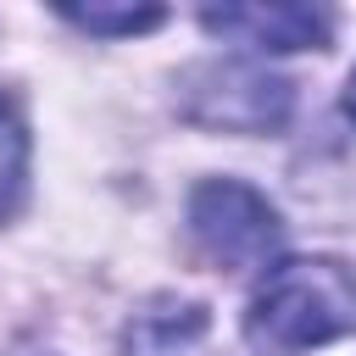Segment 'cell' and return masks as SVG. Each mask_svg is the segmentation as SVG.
Wrapping results in <instances>:
<instances>
[{
	"label": "cell",
	"instance_id": "obj_1",
	"mask_svg": "<svg viewBox=\"0 0 356 356\" xmlns=\"http://www.w3.org/2000/svg\"><path fill=\"white\" fill-rule=\"evenodd\" d=\"M350 328H356V278L334 256L278 261L250 295V334L278 350L328 345Z\"/></svg>",
	"mask_w": 356,
	"mask_h": 356
},
{
	"label": "cell",
	"instance_id": "obj_2",
	"mask_svg": "<svg viewBox=\"0 0 356 356\" xmlns=\"http://www.w3.org/2000/svg\"><path fill=\"white\" fill-rule=\"evenodd\" d=\"M278 211L267 206V195H256L239 178H206L189 195V239L200 245L206 261L239 273V267H261L278 250Z\"/></svg>",
	"mask_w": 356,
	"mask_h": 356
},
{
	"label": "cell",
	"instance_id": "obj_3",
	"mask_svg": "<svg viewBox=\"0 0 356 356\" xmlns=\"http://www.w3.org/2000/svg\"><path fill=\"white\" fill-rule=\"evenodd\" d=\"M184 117L200 128L267 134L289 117V83L250 61H206L184 78Z\"/></svg>",
	"mask_w": 356,
	"mask_h": 356
},
{
	"label": "cell",
	"instance_id": "obj_4",
	"mask_svg": "<svg viewBox=\"0 0 356 356\" xmlns=\"http://www.w3.org/2000/svg\"><path fill=\"white\" fill-rule=\"evenodd\" d=\"M206 33H222L234 44H250V50H312V44H328V28L334 17L323 6H206L200 11Z\"/></svg>",
	"mask_w": 356,
	"mask_h": 356
},
{
	"label": "cell",
	"instance_id": "obj_5",
	"mask_svg": "<svg viewBox=\"0 0 356 356\" xmlns=\"http://www.w3.org/2000/svg\"><path fill=\"white\" fill-rule=\"evenodd\" d=\"M206 345H211V312L178 295H156L122 328V356H206Z\"/></svg>",
	"mask_w": 356,
	"mask_h": 356
},
{
	"label": "cell",
	"instance_id": "obj_6",
	"mask_svg": "<svg viewBox=\"0 0 356 356\" xmlns=\"http://www.w3.org/2000/svg\"><path fill=\"white\" fill-rule=\"evenodd\" d=\"M22 167H28V134H22V117L17 106L0 95V217L17 206L22 195Z\"/></svg>",
	"mask_w": 356,
	"mask_h": 356
},
{
	"label": "cell",
	"instance_id": "obj_7",
	"mask_svg": "<svg viewBox=\"0 0 356 356\" xmlns=\"http://www.w3.org/2000/svg\"><path fill=\"white\" fill-rule=\"evenodd\" d=\"M61 17L78 22V28H89V33H145L167 11L161 6H61Z\"/></svg>",
	"mask_w": 356,
	"mask_h": 356
},
{
	"label": "cell",
	"instance_id": "obj_8",
	"mask_svg": "<svg viewBox=\"0 0 356 356\" xmlns=\"http://www.w3.org/2000/svg\"><path fill=\"white\" fill-rule=\"evenodd\" d=\"M345 111L356 117V72H350V83H345Z\"/></svg>",
	"mask_w": 356,
	"mask_h": 356
}]
</instances>
